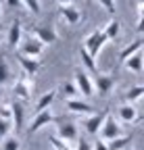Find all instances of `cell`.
I'll list each match as a JSON object with an SVG mask.
<instances>
[{
	"mask_svg": "<svg viewBox=\"0 0 144 150\" xmlns=\"http://www.w3.org/2000/svg\"><path fill=\"white\" fill-rule=\"evenodd\" d=\"M73 79H75V86H77V90H79L82 96H86V98L94 96V90L96 88H94V81H92V77H90V73L86 69L77 67L73 71Z\"/></svg>",
	"mask_w": 144,
	"mask_h": 150,
	"instance_id": "cell-1",
	"label": "cell"
},
{
	"mask_svg": "<svg viewBox=\"0 0 144 150\" xmlns=\"http://www.w3.org/2000/svg\"><path fill=\"white\" fill-rule=\"evenodd\" d=\"M31 92H33V81L29 75H21L19 79L15 81V88H13V94H15V100L19 102H27L31 98Z\"/></svg>",
	"mask_w": 144,
	"mask_h": 150,
	"instance_id": "cell-2",
	"label": "cell"
},
{
	"mask_svg": "<svg viewBox=\"0 0 144 150\" xmlns=\"http://www.w3.org/2000/svg\"><path fill=\"white\" fill-rule=\"evenodd\" d=\"M104 42H109V40H106V35H104V31H102V29H94L92 33L86 38L84 48L90 52V56H92V59H96L98 52H100L102 46H104Z\"/></svg>",
	"mask_w": 144,
	"mask_h": 150,
	"instance_id": "cell-3",
	"label": "cell"
},
{
	"mask_svg": "<svg viewBox=\"0 0 144 150\" xmlns=\"http://www.w3.org/2000/svg\"><path fill=\"white\" fill-rule=\"evenodd\" d=\"M57 121H59V117L52 115L50 108H46V110H42V112H35V117L31 119V123H29V127H27V134H29V136H31V134H38L42 127H46V125H50V123H57Z\"/></svg>",
	"mask_w": 144,
	"mask_h": 150,
	"instance_id": "cell-4",
	"label": "cell"
},
{
	"mask_svg": "<svg viewBox=\"0 0 144 150\" xmlns=\"http://www.w3.org/2000/svg\"><path fill=\"white\" fill-rule=\"evenodd\" d=\"M29 33L33 38H38L42 44H55L59 40V33L55 31V27H50V25H31Z\"/></svg>",
	"mask_w": 144,
	"mask_h": 150,
	"instance_id": "cell-5",
	"label": "cell"
},
{
	"mask_svg": "<svg viewBox=\"0 0 144 150\" xmlns=\"http://www.w3.org/2000/svg\"><path fill=\"white\" fill-rule=\"evenodd\" d=\"M115 138H121V125H119V119L109 115L106 121H104V125H102V129H100V140L111 142Z\"/></svg>",
	"mask_w": 144,
	"mask_h": 150,
	"instance_id": "cell-6",
	"label": "cell"
},
{
	"mask_svg": "<svg viewBox=\"0 0 144 150\" xmlns=\"http://www.w3.org/2000/svg\"><path fill=\"white\" fill-rule=\"evenodd\" d=\"M111 115V110L109 108H104L102 112H94V115H90L88 119H86V131L90 136H96V134H100V129H102V125H104V121H106V117Z\"/></svg>",
	"mask_w": 144,
	"mask_h": 150,
	"instance_id": "cell-7",
	"label": "cell"
},
{
	"mask_svg": "<svg viewBox=\"0 0 144 150\" xmlns=\"http://www.w3.org/2000/svg\"><path fill=\"white\" fill-rule=\"evenodd\" d=\"M94 88H96V92H98V96H109L111 94V90L115 88V75H111V73H98L96 75V79H94Z\"/></svg>",
	"mask_w": 144,
	"mask_h": 150,
	"instance_id": "cell-8",
	"label": "cell"
},
{
	"mask_svg": "<svg viewBox=\"0 0 144 150\" xmlns=\"http://www.w3.org/2000/svg\"><path fill=\"white\" fill-rule=\"evenodd\" d=\"M42 52H44V44L29 33V40L21 44V54L29 56V59H38V56H42Z\"/></svg>",
	"mask_w": 144,
	"mask_h": 150,
	"instance_id": "cell-9",
	"label": "cell"
},
{
	"mask_svg": "<svg viewBox=\"0 0 144 150\" xmlns=\"http://www.w3.org/2000/svg\"><path fill=\"white\" fill-rule=\"evenodd\" d=\"M117 119H119V123L132 125V123H136L140 117H138V110H136L134 104H121L119 110H117Z\"/></svg>",
	"mask_w": 144,
	"mask_h": 150,
	"instance_id": "cell-10",
	"label": "cell"
},
{
	"mask_svg": "<svg viewBox=\"0 0 144 150\" xmlns=\"http://www.w3.org/2000/svg\"><path fill=\"white\" fill-rule=\"evenodd\" d=\"M65 106L71 110V112H75V115H84V117H90V115H94L92 112V106H90L88 102L75 98V100H65Z\"/></svg>",
	"mask_w": 144,
	"mask_h": 150,
	"instance_id": "cell-11",
	"label": "cell"
},
{
	"mask_svg": "<svg viewBox=\"0 0 144 150\" xmlns=\"http://www.w3.org/2000/svg\"><path fill=\"white\" fill-rule=\"evenodd\" d=\"M59 13H61V17L65 19L67 25H77L79 19H82V11L75 8L73 4H69V6H59Z\"/></svg>",
	"mask_w": 144,
	"mask_h": 150,
	"instance_id": "cell-12",
	"label": "cell"
},
{
	"mask_svg": "<svg viewBox=\"0 0 144 150\" xmlns=\"http://www.w3.org/2000/svg\"><path fill=\"white\" fill-rule=\"evenodd\" d=\"M21 35H23V27H21V21L19 19H15V21L11 23V29H9V38H6V42L11 48H19L21 44Z\"/></svg>",
	"mask_w": 144,
	"mask_h": 150,
	"instance_id": "cell-13",
	"label": "cell"
},
{
	"mask_svg": "<svg viewBox=\"0 0 144 150\" xmlns=\"http://www.w3.org/2000/svg\"><path fill=\"white\" fill-rule=\"evenodd\" d=\"M57 136H59L61 140H65L67 144H69V142H75V140H77V125H75V123H61Z\"/></svg>",
	"mask_w": 144,
	"mask_h": 150,
	"instance_id": "cell-14",
	"label": "cell"
},
{
	"mask_svg": "<svg viewBox=\"0 0 144 150\" xmlns=\"http://www.w3.org/2000/svg\"><path fill=\"white\" fill-rule=\"evenodd\" d=\"M11 108H13V125L17 131L23 129V119H25V108H23V102L19 100H13L11 102Z\"/></svg>",
	"mask_w": 144,
	"mask_h": 150,
	"instance_id": "cell-15",
	"label": "cell"
},
{
	"mask_svg": "<svg viewBox=\"0 0 144 150\" xmlns=\"http://www.w3.org/2000/svg\"><path fill=\"white\" fill-rule=\"evenodd\" d=\"M19 65H21L25 75H35L42 69V63L38 59H29V56H23V54H19Z\"/></svg>",
	"mask_w": 144,
	"mask_h": 150,
	"instance_id": "cell-16",
	"label": "cell"
},
{
	"mask_svg": "<svg viewBox=\"0 0 144 150\" xmlns=\"http://www.w3.org/2000/svg\"><path fill=\"white\" fill-rule=\"evenodd\" d=\"M123 67L128 69V71H132V73H142L144 71V52L140 50V52H136L132 59H128L123 63Z\"/></svg>",
	"mask_w": 144,
	"mask_h": 150,
	"instance_id": "cell-17",
	"label": "cell"
},
{
	"mask_svg": "<svg viewBox=\"0 0 144 150\" xmlns=\"http://www.w3.org/2000/svg\"><path fill=\"white\" fill-rule=\"evenodd\" d=\"M142 48H144V42H142V40H134L132 44H128V46H125V48L119 52V63L123 65L125 61H128V59H132V56H134L136 52H140Z\"/></svg>",
	"mask_w": 144,
	"mask_h": 150,
	"instance_id": "cell-18",
	"label": "cell"
},
{
	"mask_svg": "<svg viewBox=\"0 0 144 150\" xmlns=\"http://www.w3.org/2000/svg\"><path fill=\"white\" fill-rule=\"evenodd\" d=\"M55 98H57V90H48V92H44L42 96H40V100L35 102V112H42V110L50 108V104L55 102Z\"/></svg>",
	"mask_w": 144,
	"mask_h": 150,
	"instance_id": "cell-19",
	"label": "cell"
},
{
	"mask_svg": "<svg viewBox=\"0 0 144 150\" xmlns=\"http://www.w3.org/2000/svg\"><path fill=\"white\" fill-rule=\"evenodd\" d=\"M104 35H106V40H117L119 33H121V23L117 21V19H111L109 23L104 25Z\"/></svg>",
	"mask_w": 144,
	"mask_h": 150,
	"instance_id": "cell-20",
	"label": "cell"
},
{
	"mask_svg": "<svg viewBox=\"0 0 144 150\" xmlns=\"http://www.w3.org/2000/svg\"><path fill=\"white\" fill-rule=\"evenodd\" d=\"M79 61H82V65H84L86 71L96 73V59H92V56H90V52H88L84 46L79 48Z\"/></svg>",
	"mask_w": 144,
	"mask_h": 150,
	"instance_id": "cell-21",
	"label": "cell"
},
{
	"mask_svg": "<svg viewBox=\"0 0 144 150\" xmlns=\"http://www.w3.org/2000/svg\"><path fill=\"white\" fill-rule=\"evenodd\" d=\"M125 104H134V102H138L140 98H144V86H134V88H130L128 92H125Z\"/></svg>",
	"mask_w": 144,
	"mask_h": 150,
	"instance_id": "cell-22",
	"label": "cell"
},
{
	"mask_svg": "<svg viewBox=\"0 0 144 150\" xmlns=\"http://www.w3.org/2000/svg\"><path fill=\"white\" fill-rule=\"evenodd\" d=\"M63 96H65V100H75L77 96H82L79 94V90H77V86H75V81L71 83V81H67V83H63Z\"/></svg>",
	"mask_w": 144,
	"mask_h": 150,
	"instance_id": "cell-23",
	"label": "cell"
},
{
	"mask_svg": "<svg viewBox=\"0 0 144 150\" xmlns=\"http://www.w3.org/2000/svg\"><path fill=\"white\" fill-rule=\"evenodd\" d=\"M130 142H132V136H121V138H115L106 144H109L111 150H125V148H130Z\"/></svg>",
	"mask_w": 144,
	"mask_h": 150,
	"instance_id": "cell-24",
	"label": "cell"
},
{
	"mask_svg": "<svg viewBox=\"0 0 144 150\" xmlns=\"http://www.w3.org/2000/svg\"><path fill=\"white\" fill-rule=\"evenodd\" d=\"M0 150H21V142L17 136H9L2 140V148Z\"/></svg>",
	"mask_w": 144,
	"mask_h": 150,
	"instance_id": "cell-25",
	"label": "cell"
},
{
	"mask_svg": "<svg viewBox=\"0 0 144 150\" xmlns=\"http://www.w3.org/2000/svg\"><path fill=\"white\" fill-rule=\"evenodd\" d=\"M13 127H15V125H13L11 119H0V140L9 138V134H11V129H13Z\"/></svg>",
	"mask_w": 144,
	"mask_h": 150,
	"instance_id": "cell-26",
	"label": "cell"
},
{
	"mask_svg": "<svg viewBox=\"0 0 144 150\" xmlns=\"http://www.w3.org/2000/svg\"><path fill=\"white\" fill-rule=\"evenodd\" d=\"M50 146H52V150H71V146L65 140H61L59 136H50Z\"/></svg>",
	"mask_w": 144,
	"mask_h": 150,
	"instance_id": "cell-27",
	"label": "cell"
},
{
	"mask_svg": "<svg viewBox=\"0 0 144 150\" xmlns=\"http://www.w3.org/2000/svg\"><path fill=\"white\" fill-rule=\"evenodd\" d=\"M9 75H11L9 65H6V61L2 59V56H0V86H4L9 81Z\"/></svg>",
	"mask_w": 144,
	"mask_h": 150,
	"instance_id": "cell-28",
	"label": "cell"
},
{
	"mask_svg": "<svg viewBox=\"0 0 144 150\" xmlns=\"http://www.w3.org/2000/svg\"><path fill=\"white\" fill-rule=\"evenodd\" d=\"M23 6L33 15H40V0H23Z\"/></svg>",
	"mask_w": 144,
	"mask_h": 150,
	"instance_id": "cell-29",
	"label": "cell"
},
{
	"mask_svg": "<svg viewBox=\"0 0 144 150\" xmlns=\"http://www.w3.org/2000/svg\"><path fill=\"white\" fill-rule=\"evenodd\" d=\"M96 2H98L100 6H104V11L109 13V15H115V8H117L115 0H96Z\"/></svg>",
	"mask_w": 144,
	"mask_h": 150,
	"instance_id": "cell-30",
	"label": "cell"
},
{
	"mask_svg": "<svg viewBox=\"0 0 144 150\" xmlns=\"http://www.w3.org/2000/svg\"><path fill=\"white\" fill-rule=\"evenodd\" d=\"M0 119H11L13 121V108H11V104H2V106H0Z\"/></svg>",
	"mask_w": 144,
	"mask_h": 150,
	"instance_id": "cell-31",
	"label": "cell"
},
{
	"mask_svg": "<svg viewBox=\"0 0 144 150\" xmlns=\"http://www.w3.org/2000/svg\"><path fill=\"white\" fill-rule=\"evenodd\" d=\"M136 31H138V33H144V4H140V17H138Z\"/></svg>",
	"mask_w": 144,
	"mask_h": 150,
	"instance_id": "cell-32",
	"label": "cell"
},
{
	"mask_svg": "<svg viewBox=\"0 0 144 150\" xmlns=\"http://www.w3.org/2000/svg\"><path fill=\"white\" fill-rule=\"evenodd\" d=\"M75 150H94V148H92V144H90L88 140H79V142H77V148H75Z\"/></svg>",
	"mask_w": 144,
	"mask_h": 150,
	"instance_id": "cell-33",
	"label": "cell"
},
{
	"mask_svg": "<svg viewBox=\"0 0 144 150\" xmlns=\"http://www.w3.org/2000/svg\"><path fill=\"white\" fill-rule=\"evenodd\" d=\"M94 150H111V148H109V144H106L104 140H96V144H94Z\"/></svg>",
	"mask_w": 144,
	"mask_h": 150,
	"instance_id": "cell-34",
	"label": "cell"
},
{
	"mask_svg": "<svg viewBox=\"0 0 144 150\" xmlns=\"http://www.w3.org/2000/svg\"><path fill=\"white\" fill-rule=\"evenodd\" d=\"M6 4L11 8H19V6H23V0H6Z\"/></svg>",
	"mask_w": 144,
	"mask_h": 150,
	"instance_id": "cell-35",
	"label": "cell"
},
{
	"mask_svg": "<svg viewBox=\"0 0 144 150\" xmlns=\"http://www.w3.org/2000/svg\"><path fill=\"white\" fill-rule=\"evenodd\" d=\"M61 6H69V4H75V0H57Z\"/></svg>",
	"mask_w": 144,
	"mask_h": 150,
	"instance_id": "cell-36",
	"label": "cell"
},
{
	"mask_svg": "<svg viewBox=\"0 0 144 150\" xmlns=\"http://www.w3.org/2000/svg\"><path fill=\"white\" fill-rule=\"evenodd\" d=\"M2 96H4V92H2V88H0V100H2Z\"/></svg>",
	"mask_w": 144,
	"mask_h": 150,
	"instance_id": "cell-37",
	"label": "cell"
},
{
	"mask_svg": "<svg viewBox=\"0 0 144 150\" xmlns=\"http://www.w3.org/2000/svg\"><path fill=\"white\" fill-rule=\"evenodd\" d=\"M0 23H2V13H0Z\"/></svg>",
	"mask_w": 144,
	"mask_h": 150,
	"instance_id": "cell-38",
	"label": "cell"
},
{
	"mask_svg": "<svg viewBox=\"0 0 144 150\" xmlns=\"http://www.w3.org/2000/svg\"><path fill=\"white\" fill-rule=\"evenodd\" d=\"M4 2H6V0H0V4H4Z\"/></svg>",
	"mask_w": 144,
	"mask_h": 150,
	"instance_id": "cell-39",
	"label": "cell"
},
{
	"mask_svg": "<svg viewBox=\"0 0 144 150\" xmlns=\"http://www.w3.org/2000/svg\"><path fill=\"white\" fill-rule=\"evenodd\" d=\"M138 2H140V4H144V0H138Z\"/></svg>",
	"mask_w": 144,
	"mask_h": 150,
	"instance_id": "cell-40",
	"label": "cell"
},
{
	"mask_svg": "<svg viewBox=\"0 0 144 150\" xmlns=\"http://www.w3.org/2000/svg\"><path fill=\"white\" fill-rule=\"evenodd\" d=\"M125 150H132V148H125Z\"/></svg>",
	"mask_w": 144,
	"mask_h": 150,
	"instance_id": "cell-41",
	"label": "cell"
}]
</instances>
